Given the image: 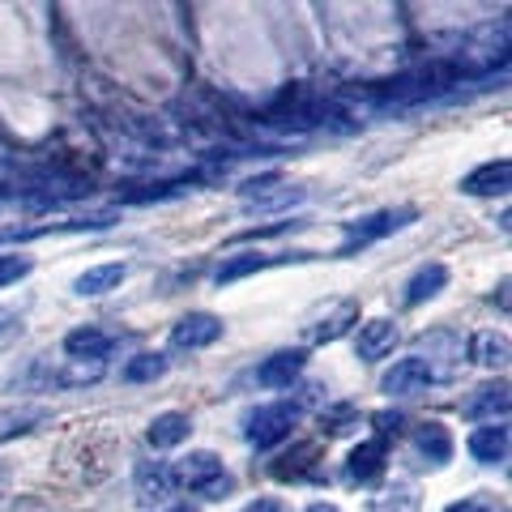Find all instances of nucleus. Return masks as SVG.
<instances>
[{
    "instance_id": "obj_1",
    "label": "nucleus",
    "mask_w": 512,
    "mask_h": 512,
    "mask_svg": "<svg viewBox=\"0 0 512 512\" xmlns=\"http://www.w3.org/2000/svg\"><path fill=\"white\" fill-rule=\"evenodd\" d=\"M175 483H184L188 491L205 495V500H227L235 491V478L222 470V457L210 453V448H197V453H188L180 461V470H175Z\"/></svg>"
},
{
    "instance_id": "obj_2",
    "label": "nucleus",
    "mask_w": 512,
    "mask_h": 512,
    "mask_svg": "<svg viewBox=\"0 0 512 512\" xmlns=\"http://www.w3.org/2000/svg\"><path fill=\"white\" fill-rule=\"evenodd\" d=\"M303 419V410L295 402H269V406H256L248 414V427H244V436L252 448H274L282 440H291V431L299 427Z\"/></svg>"
},
{
    "instance_id": "obj_3",
    "label": "nucleus",
    "mask_w": 512,
    "mask_h": 512,
    "mask_svg": "<svg viewBox=\"0 0 512 512\" xmlns=\"http://www.w3.org/2000/svg\"><path fill=\"white\" fill-rule=\"evenodd\" d=\"M406 222H414V210H410V205H402V210H376V214H367V218H355V222H346V239H342L338 256H350L355 248H367V244H376V239L393 235V231H402Z\"/></svg>"
},
{
    "instance_id": "obj_4",
    "label": "nucleus",
    "mask_w": 512,
    "mask_h": 512,
    "mask_svg": "<svg viewBox=\"0 0 512 512\" xmlns=\"http://www.w3.org/2000/svg\"><path fill=\"white\" fill-rule=\"evenodd\" d=\"M431 380H436V372H431V359L410 355V359H397L389 372L380 376V393L384 397H419Z\"/></svg>"
},
{
    "instance_id": "obj_5",
    "label": "nucleus",
    "mask_w": 512,
    "mask_h": 512,
    "mask_svg": "<svg viewBox=\"0 0 512 512\" xmlns=\"http://www.w3.org/2000/svg\"><path fill=\"white\" fill-rule=\"evenodd\" d=\"M116 214H90V218H64V222H39V227H0V244H30V239L56 235V231H107Z\"/></svg>"
},
{
    "instance_id": "obj_6",
    "label": "nucleus",
    "mask_w": 512,
    "mask_h": 512,
    "mask_svg": "<svg viewBox=\"0 0 512 512\" xmlns=\"http://www.w3.org/2000/svg\"><path fill=\"white\" fill-rule=\"evenodd\" d=\"M222 338V320L214 312H188L171 325V346L175 350H205Z\"/></svg>"
},
{
    "instance_id": "obj_7",
    "label": "nucleus",
    "mask_w": 512,
    "mask_h": 512,
    "mask_svg": "<svg viewBox=\"0 0 512 512\" xmlns=\"http://www.w3.org/2000/svg\"><path fill=\"white\" fill-rule=\"evenodd\" d=\"M278 261H312L308 252H291V256H269V252H239V256H227L218 269H214V282L218 286H231L239 278H248V274H261V269L269 265H278Z\"/></svg>"
},
{
    "instance_id": "obj_8",
    "label": "nucleus",
    "mask_w": 512,
    "mask_h": 512,
    "mask_svg": "<svg viewBox=\"0 0 512 512\" xmlns=\"http://www.w3.org/2000/svg\"><path fill=\"white\" fill-rule=\"evenodd\" d=\"M397 338H402V333H397L393 320L376 316V320H367V325H359V333H355V355H359L363 363H376V359H384V355H393Z\"/></svg>"
},
{
    "instance_id": "obj_9",
    "label": "nucleus",
    "mask_w": 512,
    "mask_h": 512,
    "mask_svg": "<svg viewBox=\"0 0 512 512\" xmlns=\"http://www.w3.org/2000/svg\"><path fill=\"white\" fill-rule=\"evenodd\" d=\"M461 414L474 423H495V414H508V384L504 380H487V384H478V389L461 402Z\"/></svg>"
},
{
    "instance_id": "obj_10",
    "label": "nucleus",
    "mask_w": 512,
    "mask_h": 512,
    "mask_svg": "<svg viewBox=\"0 0 512 512\" xmlns=\"http://www.w3.org/2000/svg\"><path fill=\"white\" fill-rule=\"evenodd\" d=\"M470 457L474 461H483V466H500V461H508V423H483V427H474L470 431Z\"/></svg>"
},
{
    "instance_id": "obj_11",
    "label": "nucleus",
    "mask_w": 512,
    "mask_h": 512,
    "mask_svg": "<svg viewBox=\"0 0 512 512\" xmlns=\"http://www.w3.org/2000/svg\"><path fill=\"white\" fill-rule=\"evenodd\" d=\"M133 487H137L141 504H163L175 491V470L167 466V461H141L137 474H133Z\"/></svg>"
},
{
    "instance_id": "obj_12",
    "label": "nucleus",
    "mask_w": 512,
    "mask_h": 512,
    "mask_svg": "<svg viewBox=\"0 0 512 512\" xmlns=\"http://www.w3.org/2000/svg\"><path fill=\"white\" fill-rule=\"evenodd\" d=\"M303 363H308L303 350H278V355H269L261 367H256V380H261L265 389H291L303 372Z\"/></svg>"
},
{
    "instance_id": "obj_13",
    "label": "nucleus",
    "mask_w": 512,
    "mask_h": 512,
    "mask_svg": "<svg viewBox=\"0 0 512 512\" xmlns=\"http://www.w3.org/2000/svg\"><path fill=\"white\" fill-rule=\"evenodd\" d=\"M508 184H512V163L508 158H495V163H483L478 171H470L461 180V192H470V197H504Z\"/></svg>"
},
{
    "instance_id": "obj_14",
    "label": "nucleus",
    "mask_w": 512,
    "mask_h": 512,
    "mask_svg": "<svg viewBox=\"0 0 512 512\" xmlns=\"http://www.w3.org/2000/svg\"><path fill=\"white\" fill-rule=\"evenodd\" d=\"M384 453H389V444L384 440H363L350 448V457H346V478L350 483H372V478L384 474Z\"/></svg>"
},
{
    "instance_id": "obj_15",
    "label": "nucleus",
    "mask_w": 512,
    "mask_h": 512,
    "mask_svg": "<svg viewBox=\"0 0 512 512\" xmlns=\"http://www.w3.org/2000/svg\"><path fill=\"white\" fill-rule=\"evenodd\" d=\"M111 346H116L111 333L94 329V325H82V329H73L69 338H64V355L77 359V363H103Z\"/></svg>"
},
{
    "instance_id": "obj_16",
    "label": "nucleus",
    "mask_w": 512,
    "mask_h": 512,
    "mask_svg": "<svg viewBox=\"0 0 512 512\" xmlns=\"http://www.w3.org/2000/svg\"><path fill=\"white\" fill-rule=\"evenodd\" d=\"M188 431H192V419L184 410H163L150 419L146 440H150V448H175V444L188 440Z\"/></svg>"
},
{
    "instance_id": "obj_17",
    "label": "nucleus",
    "mask_w": 512,
    "mask_h": 512,
    "mask_svg": "<svg viewBox=\"0 0 512 512\" xmlns=\"http://www.w3.org/2000/svg\"><path fill=\"white\" fill-rule=\"evenodd\" d=\"M448 286V265H440V261H427V265H419L414 269V278L406 282V303L410 308H419V303H427V299H436L440 291Z\"/></svg>"
},
{
    "instance_id": "obj_18",
    "label": "nucleus",
    "mask_w": 512,
    "mask_h": 512,
    "mask_svg": "<svg viewBox=\"0 0 512 512\" xmlns=\"http://www.w3.org/2000/svg\"><path fill=\"white\" fill-rule=\"evenodd\" d=\"M355 320H359V303H355V299H342V303H338V308H333L329 316H320L316 325L308 329V342H316V346L338 342L342 333H346L350 325H355Z\"/></svg>"
},
{
    "instance_id": "obj_19",
    "label": "nucleus",
    "mask_w": 512,
    "mask_h": 512,
    "mask_svg": "<svg viewBox=\"0 0 512 512\" xmlns=\"http://www.w3.org/2000/svg\"><path fill=\"white\" fill-rule=\"evenodd\" d=\"M124 274H128V269H124L120 261L94 265V269H86V274H77V282H73V291H77V295H82V299H99V295H107V291H116V286L124 282Z\"/></svg>"
},
{
    "instance_id": "obj_20",
    "label": "nucleus",
    "mask_w": 512,
    "mask_h": 512,
    "mask_svg": "<svg viewBox=\"0 0 512 512\" xmlns=\"http://www.w3.org/2000/svg\"><path fill=\"white\" fill-rule=\"evenodd\" d=\"M43 419H47L43 406H5V410H0V444L26 436V431L39 427Z\"/></svg>"
},
{
    "instance_id": "obj_21",
    "label": "nucleus",
    "mask_w": 512,
    "mask_h": 512,
    "mask_svg": "<svg viewBox=\"0 0 512 512\" xmlns=\"http://www.w3.org/2000/svg\"><path fill=\"white\" fill-rule=\"evenodd\" d=\"M414 448H419L427 461L444 466V461L453 457V436H448V427H444V423H423L419 431H414Z\"/></svg>"
},
{
    "instance_id": "obj_22",
    "label": "nucleus",
    "mask_w": 512,
    "mask_h": 512,
    "mask_svg": "<svg viewBox=\"0 0 512 512\" xmlns=\"http://www.w3.org/2000/svg\"><path fill=\"white\" fill-rule=\"evenodd\" d=\"M470 359H474V363H483V367H500V363H508V338H504V333H495V329L474 333Z\"/></svg>"
},
{
    "instance_id": "obj_23",
    "label": "nucleus",
    "mask_w": 512,
    "mask_h": 512,
    "mask_svg": "<svg viewBox=\"0 0 512 512\" xmlns=\"http://www.w3.org/2000/svg\"><path fill=\"white\" fill-rule=\"evenodd\" d=\"M167 376V355H158V350H146V355H133L124 363V380L128 384H154Z\"/></svg>"
},
{
    "instance_id": "obj_24",
    "label": "nucleus",
    "mask_w": 512,
    "mask_h": 512,
    "mask_svg": "<svg viewBox=\"0 0 512 512\" xmlns=\"http://www.w3.org/2000/svg\"><path fill=\"white\" fill-rule=\"evenodd\" d=\"M303 201V188H278V192H261V197H252L248 205L252 210H282V205H295Z\"/></svg>"
},
{
    "instance_id": "obj_25",
    "label": "nucleus",
    "mask_w": 512,
    "mask_h": 512,
    "mask_svg": "<svg viewBox=\"0 0 512 512\" xmlns=\"http://www.w3.org/2000/svg\"><path fill=\"white\" fill-rule=\"evenodd\" d=\"M30 256H13V252H0V286H9V282H22L30 274Z\"/></svg>"
},
{
    "instance_id": "obj_26",
    "label": "nucleus",
    "mask_w": 512,
    "mask_h": 512,
    "mask_svg": "<svg viewBox=\"0 0 512 512\" xmlns=\"http://www.w3.org/2000/svg\"><path fill=\"white\" fill-rule=\"evenodd\" d=\"M316 457V448L312 444H303V448H295V457H282V461H291V466H274V474L278 478H299L303 474V466Z\"/></svg>"
},
{
    "instance_id": "obj_27",
    "label": "nucleus",
    "mask_w": 512,
    "mask_h": 512,
    "mask_svg": "<svg viewBox=\"0 0 512 512\" xmlns=\"http://www.w3.org/2000/svg\"><path fill=\"white\" fill-rule=\"evenodd\" d=\"M359 419V410L355 406H338V410H329V414H320V423L329 427V436H338V431H346L350 423Z\"/></svg>"
},
{
    "instance_id": "obj_28",
    "label": "nucleus",
    "mask_w": 512,
    "mask_h": 512,
    "mask_svg": "<svg viewBox=\"0 0 512 512\" xmlns=\"http://www.w3.org/2000/svg\"><path fill=\"white\" fill-rule=\"evenodd\" d=\"M372 423H376V440H384L389 444V436H397V431H402V414H372Z\"/></svg>"
},
{
    "instance_id": "obj_29",
    "label": "nucleus",
    "mask_w": 512,
    "mask_h": 512,
    "mask_svg": "<svg viewBox=\"0 0 512 512\" xmlns=\"http://www.w3.org/2000/svg\"><path fill=\"white\" fill-rule=\"evenodd\" d=\"M444 512H491V504H487V500H478V495H466V500L448 504Z\"/></svg>"
},
{
    "instance_id": "obj_30",
    "label": "nucleus",
    "mask_w": 512,
    "mask_h": 512,
    "mask_svg": "<svg viewBox=\"0 0 512 512\" xmlns=\"http://www.w3.org/2000/svg\"><path fill=\"white\" fill-rule=\"evenodd\" d=\"M244 512H282V504L274 500V495H261V500H252Z\"/></svg>"
},
{
    "instance_id": "obj_31",
    "label": "nucleus",
    "mask_w": 512,
    "mask_h": 512,
    "mask_svg": "<svg viewBox=\"0 0 512 512\" xmlns=\"http://www.w3.org/2000/svg\"><path fill=\"white\" fill-rule=\"evenodd\" d=\"M308 512H342V508H338V504H325V500H320V504H312Z\"/></svg>"
},
{
    "instance_id": "obj_32",
    "label": "nucleus",
    "mask_w": 512,
    "mask_h": 512,
    "mask_svg": "<svg viewBox=\"0 0 512 512\" xmlns=\"http://www.w3.org/2000/svg\"><path fill=\"white\" fill-rule=\"evenodd\" d=\"M171 512H197V508H192V504H175Z\"/></svg>"
}]
</instances>
